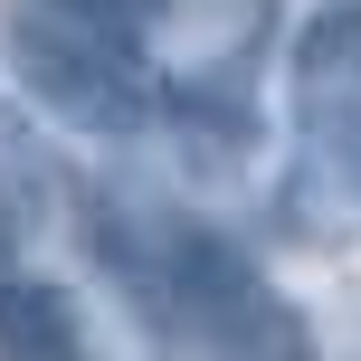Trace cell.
Instances as JSON below:
<instances>
[{
	"label": "cell",
	"instance_id": "obj_3",
	"mask_svg": "<svg viewBox=\"0 0 361 361\" xmlns=\"http://www.w3.org/2000/svg\"><path fill=\"white\" fill-rule=\"evenodd\" d=\"M0 361H95L76 295L48 276H0Z\"/></svg>",
	"mask_w": 361,
	"mask_h": 361
},
{
	"label": "cell",
	"instance_id": "obj_1",
	"mask_svg": "<svg viewBox=\"0 0 361 361\" xmlns=\"http://www.w3.org/2000/svg\"><path fill=\"white\" fill-rule=\"evenodd\" d=\"M0 57L19 95L76 133H133L152 124V67L133 48V19L76 10V0H0Z\"/></svg>",
	"mask_w": 361,
	"mask_h": 361
},
{
	"label": "cell",
	"instance_id": "obj_2",
	"mask_svg": "<svg viewBox=\"0 0 361 361\" xmlns=\"http://www.w3.org/2000/svg\"><path fill=\"white\" fill-rule=\"evenodd\" d=\"M295 133L305 143H352L361 133V0H324V10L295 29Z\"/></svg>",
	"mask_w": 361,
	"mask_h": 361
},
{
	"label": "cell",
	"instance_id": "obj_5",
	"mask_svg": "<svg viewBox=\"0 0 361 361\" xmlns=\"http://www.w3.org/2000/svg\"><path fill=\"white\" fill-rule=\"evenodd\" d=\"M76 10H105V19H152V10H171V0H76Z\"/></svg>",
	"mask_w": 361,
	"mask_h": 361
},
{
	"label": "cell",
	"instance_id": "obj_4",
	"mask_svg": "<svg viewBox=\"0 0 361 361\" xmlns=\"http://www.w3.org/2000/svg\"><path fill=\"white\" fill-rule=\"evenodd\" d=\"M57 219V152L29 114L0 105V238H29Z\"/></svg>",
	"mask_w": 361,
	"mask_h": 361
}]
</instances>
